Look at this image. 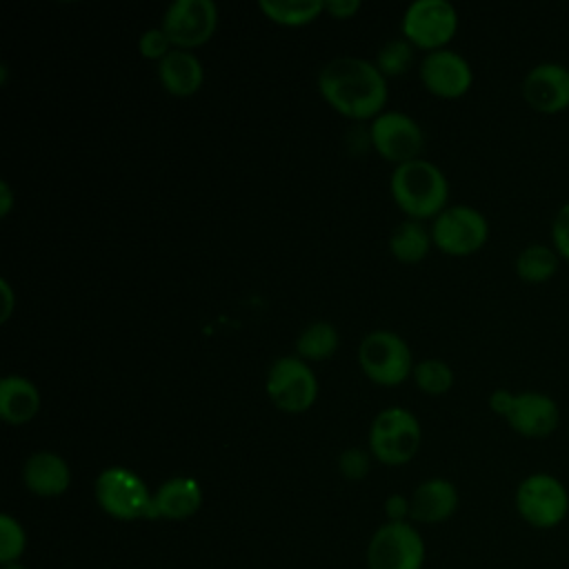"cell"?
<instances>
[{
	"instance_id": "cell-1",
	"label": "cell",
	"mask_w": 569,
	"mask_h": 569,
	"mask_svg": "<svg viewBox=\"0 0 569 569\" xmlns=\"http://www.w3.org/2000/svg\"><path fill=\"white\" fill-rule=\"evenodd\" d=\"M322 98L342 116L369 120L382 113L387 104V78L376 62L360 56H338L318 73Z\"/></svg>"
},
{
	"instance_id": "cell-2",
	"label": "cell",
	"mask_w": 569,
	"mask_h": 569,
	"mask_svg": "<svg viewBox=\"0 0 569 569\" xmlns=\"http://www.w3.org/2000/svg\"><path fill=\"white\" fill-rule=\"evenodd\" d=\"M389 189L396 204L413 220L436 218L447 209L449 182L429 160L416 158L398 164L391 173Z\"/></svg>"
},
{
	"instance_id": "cell-3",
	"label": "cell",
	"mask_w": 569,
	"mask_h": 569,
	"mask_svg": "<svg viewBox=\"0 0 569 569\" xmlns=\"http://www.w3.org/2000/svg\"><path fill=\"white\" fill-rule=\"evenodd\" d=\"M98 507L116 520H151V500L147 482L127 467H107L98 473L93 485Z\"/></svg>"
},
{
	"instance_id": "cell-4",
	"label": "cell",
	"mask_w": 569,
	"mask_h": 569,
	"mask_svg": "<svg viewBox=\"0 0 569 569\" xmlns=\"http://www.w3.org/2000/svg\"><path fill=\"white\" fill-rule=\"evenodd\" d=\"M420 422L405 407L382 409L369 427V449L373 458L389 467L409 462L420 447Z\"/></svg>"
},
{
	"instance_id": "cell-5",
	"label": "cell",
	"mask_w": 569,
	"mask_h": 569,
	"mask_svg": "<svg viewBox=\"0 0 569 569\" xmlns=\"http://www.w3.org/2000/svg\"><path fill=\"white\" fill-rule=\"evenodd\" d=\"M358 362L365 376L382 387H396L413 371L409 345L387 329L369 331L358 347Z\"/></svg>"
},
{
	"instance_id": "cell-6",
	"label": "cell",
	"mask_w": 569,
	"mask_h": 569,
	"mask_svg": "<svg viewBox=\"0 0 569 569\" xmlns=\"http://www.w3.org/2000/svg\"><path fill=\"white\" fill-rule=\"evenodd\" d=\"M267 396L284 413H302L318 398V378L300 356H280L267 371Z\"/></svg>"
},
{
	"instance_id": "cell-7",
	"label": "cell",
	"mask_w": 569,
	"mask_h": 569,
	"mask_svg": "<svg viewBox=\"0 0 569 569\" xmlns=\"http://www.w3.org/2000/svg\"><path fill=\"white\" fill-rule=\"evenodd\" d=\"M516 511L536 529H553L569 511V493L556 476L531 473L516 489Z\"/></svg>"
},
{
	"instance_id": "cell-8",
	"label": "cell",
	"mask_w": 569,
	"mask_h": 569,
	"mask_svg": "<svg viewBox=\"0 0 569 569\" xmlns=\"http://www.w3.org/2000/svg\"><path fill=\"white\" fill-rule=\"evenodd\" d=\"M425 540L409 522L380 525L367 545V569H422Z\"/></svg>"
},
{
	"instance_id": "cell-9",
	"label": "cell",
	"mask_w": 569,
	"mask_h": 569,
	"mask_svg": "<svg viewBox=\"0 0 569 569\" xmlns=\"http://www.w3.org/2000/svg\"><path fill=\"white\" fill-rule=\"evenodd\" d=\"M400 29L402 38L427 53L445 49L458 29V11L447 0H413L402 13Z\"/></svg>"
},
{
	"instance_id": "cell-10",
	"label": "cell",
	"mask_w": 569,
	"mask_h": 569,
	"mask_svg": "<svg viewBox=\"0 0 569 569\" xmlns=\"http://www.w3.org/2000/svg\"><path fill=\"white\" fill-rule=\"evenodd\" d=\"M489 238L487 218L467 204L447 207L433 218L431 240L433 244L449 256H471Z\"/></svg>"
},
{
	"instance_id": "cell-11",
	"label": "cell",
	"mask_w": 569,
	"mask_h": 569,
	"mask_svg": "<svg viewBox=\"0 0 569 569\" xmlns=\"http://www.w3.org/2000/svg\"><path fill=\"white\" fill-rule=\"evenodd\" d=\"M160 27L178 49L204 44L218 27V4L213 0H173L162 16Z\"/></svg>"
},
{
	"instance_id": "cell-12",
	"label": "cell",
	"mask_w": 569,
	"mask_h": 569,
	"mask_svg": "<svg viewBox=\"0 0 569 569\" xmlns=\"http://www.w3.org/2000/svg\"><path fill=\"white\" fill-rule=\"evenodd\" d=\"M369 136L371 147L396 167L416 160L425 142L420 124L402 111H382L376 116L369 124Z\"/></svg>"
},
{
	"instance_id": "cell-13",
	"label": "cell",
	"mask_w": 569,
	"mask_h": 569,
	"mask_svg": "<svg viewBox=\"0 0 569 569\" xmlns=\"http://www.w3.org/2000/svg\"><path fill=\"white\" fill-rule=\"evenodd\" d=\"M420 82L438 98H460L471 89V64L451 49L429 51L420 62Z\"/></svg>"
},
{
	"instance_id": "cell-14",
	"label": "cell",
	"mask_w": 569,
	"mask_h": 569,
	"mask_svg": "<svg viewBox=\"0 0 569 569\" xmlns=\"http://www.w3.org/2000/svg\"><path fill=\"white\" fill-rule=\"evenodd\" d=\"M502 418L516 433L525 438H545L556 431L560 422V409L545 393L522 391L511 393Z\"/></svg>"
},
{
	"instance_id": "cell-15",
	"label": "cell",
	"mask_w": 569,
	"mask_h": 569,
	"mask_svg": "<svg viewBox=\"0 0 569 569\" xmlns=\"http://www.w3.org/2000/svg\"><path fill=\"white\" fill-rule=\"evenodd\" d=\"M525 102L538 113H560L569 107V69L556 62L536 64L522 80Z\"/></svg>"
},
{
	"instance_id": "cell-16",
	"label": "cell",
	"mask_w": 569,
	"mask_h": 569,
	"mask_svg": "<svg viewBox=\"0 0 569 569\" xmlns=\"http://www.w3.org/2000/svg\"><path fill=\"white\" fill-rule=\"evenodd\" d=\"M202 505V487L191 476H173L164 480L151 500V520H184L191 518Z\"/></svg>"
},
{
	"instance_id": "cell-17",
	"label": "cell",
	"mask_w": 569,
	"mask_h": 569,
	"mask_svg": "<svg viewBox=\"0 0 569 569\" xmlns=\"http://www.w3.org/2000/svg\"><path fill=\"white\" fill-rule=\"evenodd\" d=\"M24 487L40 498L62 496L71 485L69 462L53 451H36L22 467Z\"/></svg>"
},
{
	"instance_id": "cell-18",
	"label": "cell",
	"mask_w": 569,
	"mask_h": 569,
	"mask_svg": "<svg viewBox=\"0 0 569 569\" xmlns=\"http://www.w3.org/2000/svg\"><path fill=\"white\" fill-rule=\"evenodd\" d=\"M409 502L411 520L422 525H438L453 516L458 507V489L445 478H429L413 489Z\"/></svg>"
},
{
	"instance_id": "cell-19",
	"label": "cell",
	"mask_w": 569,
	"mask_h": 569,
	"mask_svg": "<svg viewBox=\"0 0 569 569\" xmlns=\"http://www.w3.org/2000/svg\"><path fill=\"white\" fill-rule=\"evenodd\" d=\"M158 78L162 87L178 98L193 96L204 82V69L196 53L189 49L173 47L160 62H158Z\"/></svg>"
},
{
	"instance_id": "cell-20",
	"label": "cell",
	"mask_w": 569,
	"mask_h": 569,
	"mask_svg": "<svg viewBox=\"0 0 569 569\" xmlns=\"http://www.w3.org/2000/svg\"><path fill=\"white\" fill-rule=\"evenodd\" d=\"M40 411V391L24 376H4L0 380V416L9 425H24Z\"/></svg>"
},
{
	"instance_id": "cell-21",
	"label": "cell",
	"mask_w": 569,
	"mask_h": 569,
	"mask_svg": "<svg viewBox=\"0 0 569 569\" xmlns=\"http://www.w3.org/2000/svg\"><path fill=\"white\" fill-rule=\"evenodd\" d=\"M431 244H433L431 229H427L422 220H413V218L402 220L389 236L391 256L405 264L420 262L429 253Z\"/></svg>"
},
{
	"instance_id": "cell-22",
	"label": "cell",
	"mask_w": 569,
	"mask_h": 569,
	"mask_svg": "<svg viewBox=\"0 0 569 569\" xmlns=\"http://www.w3.org/2000/svg\"><path fill=\"white\" fill-rule=\"evenodd\" d=\"M340 333L329 320L309 322L296 338V356L302 360H327L336 353Z\"/></svg>"
},
{
	"instance_id": "cell-23",
	"label": "cell",
	"mask_w": 569,
	"mask_h": 569,
	"mask_svg": "<svg viewBox=\"0 0 569 569\" xmlns=\"http://www.w3.org/2000/svg\"><path fill=\"white\" fill-rule=\"evenodd\" d=\"M258 9L276 24L302 27L325 11V0H260Z\"/></svg>"
},
{
	"instance_id": "cell-24",
	"label": "cell",
	"mask_w": 569,
	"mask_h": 569,
	"mask_svg": "<svg viewBox=\"0 0 569 569\" xmlns=\"http://www.w3.org/2000/svg\"><path fill=\"white\" fill-rule=\"evenodd\" d=\"M558 269V253L547 244H529L516 258V273L529 284L547 282Z\"/></svg>"
},
{
	"instance_id": "cell-25",
	"label": "cell",
	"mask_w": 569,
	"mask_h": 569,
	"mask_svg": "<svg viewBox=\"0 0 569 569\" xmlns=\"http://www.w3.org/2000/svg\"><path fill=\"white\" fill-rule=\"evenodd\" d=\"M413 382L427 396H442L453 385V369L438 358H427L413 365Z\"/></svg>"
},
{
	"instance_id": "cell-26",
	"label": "cell",
	"mask_w": 569,
	"mask_h": 569,
	"mask_svg": "<svg viewBox=\"0 0 569 569\" xmlns=\"http://www.w3.org/2000/svg\"><path fill=\"white\" fill-rule=\"evenodd\" d=\"M413 60V44L407 38L387 40L376 53V67L385 78L402 76Z\"/></svg>"
},
{
	"instance_id": "cell-27",
	"label": "cell",
	"mask_w": 569,
	"mask_h": 569,
	"mask_svg": "<svg viewBox=\"0 0 569 569\" xmlns=\"http://www.w3.org/2000/svg\"><path fill=\"white\" fill-rule=\"evenodd\" d=\"M27 547V533L11 513L0 516V565L18 562Z\"/></svg>"
},
{
	"instance_id": "cell-28",
	"label": "cell",
	"mask_w": 569,
	"mask_h": 569,
	"mask_svg": "<svg viewBox=\"0 0 569 569\" xmlns=\"http://www.w3.org/2000/svg\"><path fill=\"white\" fill-rule=\"evenodd\" d=\"M171 49H173V42L162 27H149L138 38V51L147 60L160 62Z\"/></svg>"
},
{
	"instance_id": "cell-29",
	"label": "cell",
	"mask_w": 569,
	"mask_h": 569,
	"mask_svg": "<svg viewBox=\"0 0 569 569\" xmlns=\"http://www.w3.org/2000/svg\"><path fill=\"white\" fill-rule=\"evenodd\" d=\"M371 458L360 447H349L338 456V469L347 480H362L369 473Z\"/></svg>"
},
{
	"instance_id": "cell-30",
	"label": "cell",
	"mask_w": 569,
	"mask_h": 569,
	"mask_svg": "<svg viewBox=\"0 0 569 569\" xmlns=\"http://www.w3.org/2000/svg\"><path fill=\"white\" fill-rule=\"evenodd\" d=\"M551 240H553V249L560 258L569 260V202L562 204L553 218L551 224Z\"/></svg>"
},
{
	"instance_id": "cell-31",
	"label": "cell",
	"mask_w": 569,
	"mask_h": 569,
	"mask_svg": "<svg viewBox=\"0 0 569 569\" xmlns=\"http://www.w3.org/2000/svg\"><path fill=\"white\" fill-rule=\"evenodd\" d=\"M385 513H387V522H407V518H411V502H409V498L402 496V493L387 496Z\"/></svg>"
},
{
	"instance_id": "cell-32",
	"label": "cell",
	"mask_w": 569,
	"mask_h": 569,
	"mask_svg": "<svg viewBox=\"0 0 569 569\" xmlns=\"http://www.w3.org/2000/svg\"><path fill=\"white\" fill-rule=\"evenodd\" d=\"M360 0H325V11L333 18H351L353 13L360 11Z\"/></svg>"
},
{
	"instance_id": "cell-33",
	"label": "cell",
	"mask_w": 569,
	"mask_h": 569,
	"mask_svg": "<svg viewBox=\"0 0 569 569\" xmlns=\"http://www.w3.org/2000/svg\"><path fill=\"white\" fill-rule=\"evenodd\" d=\"M0 293H2V311H0V322H7L13 313L16 307V296L11 289V282L7 278H0Z\"/></svg>"
},
{
	"instance_id": "cell-34",
	"label": "cell",
	"mask_w": 569,
	"mask_h": 569,
	"mask_svg": "<svg viewBox=\"0 0 569 569\" xmlns=\"http://www.w3.org/2000/svg\"><path fill=\"white\" fill-rule=\"evenodd\" d=\"M13 207V191L7 180H0V216H9Z\"/></svg>"
},
{
	"instance_id": "cell-35",
	"label": "cell",
	"mask_w": 569,
	"mask_h": 569,
	"mask_svg": "<svg viewBox=\"0 0 569 569\" xmlns=\"http://www.w3.org/2000/svg\"><path fill=\"white\" fill-rule=\"evenodd\" d=\"M2 569H27V567L20 562H9V565H2Z\"/></svg>"
}]
</instances>
